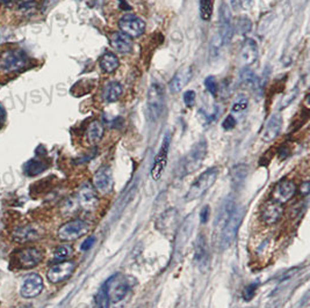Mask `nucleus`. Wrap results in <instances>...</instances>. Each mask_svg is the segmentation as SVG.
<instances>
[{
    "label": "nucleus",
    "mask_w": 310,
    "mask_h": 308,
    "mask_svg": "<svg viewBox=\"0 0 310 308\" xmlns=\"http://www.w3.org/2000/svg\"><path fill=\"white\" fill-rule=\"evenodd\" d=\"M243 215L244 209L234 200H227L222 205L214 224V241L221 250L228 249L234 244Z\"/></svg>",
    "instance_id": "1"
},
{
    "label": "nucleus",
    "mask_w": 310,
    "mask_h": 308,
    "mask_svg": "<svg viewBox=\"0 0 310 308\" xmlns=\"http://www.w3.org/2000/svg\"><path fill=\"white\" fill-rule=\"evenodd\" d=\"M219 175L218 168H209V169L203 172L199 178L194 181L191 188L185 195L186 202H193L195 199L201 198V197L209 190L211 186L215 183Z\"/></svg>",
    "instance_id": "2"
},
{
    "label": "nucleus",
    "mask_w": 310,
    "mask_h": 308,
    "mask_svg": "<svg viewBox=\"0 0 310 308\" xmlns=\"http://www.w3.org/2000/svg\"><path fill=\"white\" fill-rule=\"evenodd\" d=\"M28 64V58L22 50L10 49L0 55V72L4 75H10L21 71Z\"/></svg>",
    "instance_id": "3"
},
{
    "label": "nucleus",
    "mask_w": 310,
    "mask_h": 308,
    "mask_svg": "<svg viewBox=\"0 0 310 308\" xmlns=\"http://www.w3.org/2000/svg\"><path fill=\"white\" fill-rule=\"evenodd\" d=\"M234 34V26L231 21V13L227 4H222L221 10H220V20H219V40L213 43V48L219 50L222 47V44L229 43Z\"/></svg>",
    "instance_id": "4"
},
{
    "label": "nucleus",
    "mask_w": 310,
    "mask_h": 308,
    "mask_svg": "<svg viewBox=\"0 0 310 308\" xmlns=\"http://www.w3.org/2000/svg\"><path fill=\"white\" fill-rule=\"evenodd\" d=\"M165 106V93L164 88L158 83H153L150 86L148 92V113L150 118L157 121L164 112Z\"/></svg>",
    "instance_id": "5"
},
{
    "label": "nucleus",
    "mask_w": 310,
    "mask_h": 308,
    "mask_svg": "<svg viewBox=\"0 0 310 308\" xmlns=\"http://www.w3.org/2000/svg\"><path fill=\"white\" fill-rule=\"evenodd\" d=\"M207 155V143L201 141L192 147L190 153L186 155L182 163L183 174H192L201 167L203 160Z\"/></svg>",
    "instance_id": "6"
},
{
    "label": "nucleus",
    "mask_w": 310,
    "mask_h": 308,
    "mask_svg": "<svg viewBox=\"0 0 310 308\" xmlns=\"http://www.w3.org/2000/svg\"><path fill=\"white\" fill-rule=\"evenodd\" d=\"M88 232V225L84 220L76 219L62 225L57 232V236L62 241H75Z\"/></svg>",
    "instance_id": "7"
},
{
    "label": "nucleus",
    "mask_w": 310,
    "mask_h": 308,
    "mask_svg": "<svg viewBox=\"0 0 310 308\" xmlns=\"http://www.w3.org/2000/svg\"><path fill=\"white\" fill-rule=\"evenodd\" d=\"M119 28L121 32H123L130 39L140 38L145 31V22L138 16L134 14H128L122 16L119 21Z\"/></svg>",
    "instance_id": "8"
},
{
    "label": "nucleus",
    "mask_w": 310,
    "mask_h": 308,
    "mask_svg": "<svg viewBox=\"0 0 310 308\" xmlns=\"http://www.w3.org/2000/svg\"><path fill=\"white\" fill-rule=\"evenodd\" d=\"M43 260V252L39 247H27L18 252L16 263L20 269H32Z\"/></svg>",
    "instance_id": "9"
},
{
    "label": "nucleus",
    "mask_w": 310,
    "mask_h": 308,
    "mask_svg": "<svg viewBox=\"0 0 310 308\" xmlns=\"http://www.w3.org/2000/svg\"><path fill=\"white\" fill-rule=\"evenodd\" d=\"M75 269H76V264L75 262L72 261H63L60 262V263H57L55 265H52L51 268L48 270L47 272L48 281L52 283V284L62 283L72 276Z\"/></svg>",
    "instance_id": "10"
},
{
    "label": "nucleus",
    "mask_w": 310,
    "mask_h": 308,
    "mask_svg": "<svg viewBox=\"0 0 310 308\" xmlns=\"http://www.w3.org/2000/svg\"><path fill=\"white\" fill-rule=\"evenodd\" d=\"M283 215V204L275 202V200L273 199L267 200L262 207V210H260V219L267 226L275 225L281 219Z\"/></svg>",
    "instance_id": "11"
},
{
    "label": "nucleus",
    "mask_w": 310,
    "mask_h": 308,
    "mask_svg": "<svg viewBox=\"0 0 310 308\" xmlns=\"http://www.w3.org/2000/svg\"><path fill=\"white\" fill-rule=\"evenodd\" d=\"M43 290V279L39 273H29L24 278L20 289V293L23 298L30 299L41 294Z\"/></svg>",
    "instance_id": "12"
},
{
    "label": "nucleus",
    "mask_w": 310,
    "mask_h": 308,
    "mask_svg": "<svg viewBox=\"0 0 310 308\" xmlns=\"http://www.w3.org/2000/svg\"><path fill=\"white\" fill-rule=\"evenodd\" d=\"M170 142L171 138L169 134H166V137L164 139V142L162 144L161 150L154 158L153 167L151 169V178L154 181H158L162 178L163 173H164L166 165H167V155H169V149H170Z\"/></svg>",
    "instance_id": "13"
},
{
    "label": "nucleus",
    "mask_w": 310,
    "mask_h": 308,
    "mask_svg": "<svg viewBox=\"0 0 310 308\" xmlns=\"http://www.w3.org/2000/svg\"><path fill=\"white\" fill-rule=\"evenodd\" d=\"M296 189L295 183L292 180L280 181L272 192V199L280 204L287 203L296 194Z\"/></svg>",
    "instance_id": "14"
},
{
    "label": "nucleus",
    "mask_w": 310,
    "mask_h": 308,
    "mask_svg": "<svg viewBox=\"0 0 310 308\" xmlns=\"http://www.w3.org/2000/svg\"><path fill=\"white\" fill-rule=\"evenodd\" d=\"M93 182H95V187L98 191H100L104 195L109 194L113 190L114 186L112 170L109 169V167H100L95 174Z\"/></svg>",
    "instance_id": "15"
},
{
    "label": "nucleus",
    "mask_w": 310,
    "mask_h": 308,
    "mask_svg": "<svg viewBox=\"0 0 310 308\" xmlns=\"http://www.w3.org/2000/svg\"><path fill=\"white\" fill-rule=\"evenodd\" d=\"M78 202L85 211L96 210L99 199H98L97 191L95 188H92L91 184L85 183L80 187L78 191Z\"/></svg>",
    "instance_id": "16"
},
{
    "label": "nucleus",
    "mask_w": 310,
    "mask_h": 308,
    "mask_svg": "<svg viewBox=\"0 0 310 308\" xmlns=\"http://www.w3.org/2000/svg\"><path fill=\"white\" fill-rule=\"evenodd\" d=\"M283 117H281V115L275 114L273 115V116L268 120L266 126H265V129L262 133V139L265 143H271L272 141H274V139L278 137L281 128H283Z\"/></svg>",
    "instance_id": "17"
},
{
    "label": "nucleus",
    "mask_w": 310,
    "mask_h": 308,
    "mask_svg": "<svg viewBox=\"0 0 310 308\" xmlns=\"http://www.w3.org/2000/svg\"><path fill=\"white\" fill-rule=\"evenodd\" d=\"M192 76H193V70H192L191 66H185L179 70L170 81L171 92L172 93L180 92V90L189 84Z\"/></svg>",
    "instance_id": "18"
},
{
    "label": "nucleus",
    "mask_w": 310,
    "mask_h": 308,
    "mask_svg": "<svg viewBox=\"0 0 310 308\" xmlns=\"http://www.w3.org/2000/svg\"><path fill=\"white\" fill-rule=\"evenodd\" d=\"M240 61L244 65H252L258 59V45L252 39H246L244 41L243 47L239 52Z\"/></svg>",
    "instance_id": "19"
},
{
    "label": "nucleus",
    "mask_w": 310,
    "mask_h": 308,
    "mask_svg": "<svg viewBox=\"0 0 310 308\" xmlns=\"http://www.w3.org/2000/svg\"><path fill=\"white\" fill-rule=\"evenodd\" d=\"M109 44L115 49V51L121 53H129L133 50V41L123 32L116 31L109 36Z\"/></svg>",
    "instance_id": "20"
},
{
    "label": "nucleus",
    "mask_w": 310,
    "mask_h": 308,
    "mask_svg": "<svg viewBox=\"0 0 310 308\" xmlns=\"http://www.w3.org/2000/svg\"><path fill=\"white\" fill-rule=\"evenodd\" d=\"M13 240L19 244H26V242H32L38 240L41 236L40 231L34 226L27 225L22 226V227L16 228L15 231L12 234Z\"/></svg>",
    "instance_id": "21"
},
{
    "label": "nucleus",
    "mask_w": 310,
    "mask_h": 308,
    "mask_svg": "<svg viewBox=\"0 0 310 308\" xmlns=\"http://www.w3.org/2000/svg\"><path fill=\"white\" fill-rule=\"evenodd\" d=\"M105 129L104 125L99 121H93L88 124L86 132H85V138L89 145H97L104 137Z\"/></svg>",
    "instance_id": "22"
},
{
    "label": "nucleus",
    "mask_w": 310,
    "mask_h": 308,
    "mask_svg": "<svg viewBox=\"0 0 310 308\" xmlns=\"http://www.w3.org/2000/svg\"><path fill=\"white\" fill-rule=\"evenodd\" d=\"M100 67L105 73L107 75H112L116 71L120 66V60L117 58L116 55H114L113 52H106L101 56V58L99 60Z\"/></svg>",
    "instance_id": "23"
},
{
    "label": "nucleus",
    "mask_w": 310,
    "mask_h": 308,
    "mask_svg": "<svg viewBox=\"0 0 310 308\" xmlns=\"http://www.w3.org/2000/svg\"><path fill=\"white\" fill-rule=\"evenodd\" d=\"M106 287H107L109 301H112L114 303H117L121 300H123L129 291V285L126 282H119L116 285L109 287V289L107 285H106Z\"/></svg>",
    "instance_id": "24"
},
{
    "label": "nucleus",
    "mask_w": 310,
    "mask_h": 308,
    "mask_svg": "<svg viewBox=\"0 0 310 308\" xmlns=\"http://www.w3.org/2000/svg\"><path fill=\"white\" fill-rule=\"evenodd\" d=\"M208 260V249H207V241L203 234L198 237L197 244H195V261L200 265L205 264Z\"/></svg>",
    "instance_id": "25"
},
{
    "label": "nucleus",
    "mask_w": 310,
    "mask_h": 308,
    "mask_svg": "<svg viewBox=\"0 0 310 308\" xmlns=\"http://www.w3.org/2000/svg\"><path fill=\"white\" fill-rule=\"evenodd\" d=\"M122 95V86L117 81H111L106 85L105 97L109 104L116 102Z\"/></svg>",
    "instance_id": "26"
},
{
    "label": "nucleus",
    "mask_w": 310,
    "mask_h": 308,
    "mask_svg": "<svg viewBox=\"0 0 310 308\" xmlns=\"http://www.w3.org/2000/svg\"><path fill=\"white\" fill-rule=\"evenodd\" d=\"M175 210H169L161 217V219L157 223V227L161 229V232L170 231V225L174 226L175 224Z\"/></svg>",
    "instance_id": "27"
},
{
    "label": "nucleus",
    "mask_w": 310,
    "mask_h": 308,
    "mask_svg": "<svg viewBox=\"0 0 310 308\" xmlns=\"http://www.w3.org/2000/svg\"><path fill=\"white\" fill-rule=\"evenodd\" d=\"M249 174V166L247 165H237L232 168L231 170V179L235 186H239L243 183V181Z\"/></svg>",
    "instance_id": "28"
},
{
    "label": "nucleus",
    "mask_w": 310,
    "mask_h": 308,
    "mask_svg": "<svg viewBox=\"0 0 310 308\" xmlns=\"http://www.w3.org/2000/svg\"><path fill=\"white\" fill-rule=\"evenodd\" d=\"M214 12V0H200V15L203 21H209Z\"/></svg>",
    "instance_id": "29"
},
{
    "label": "nucleus",
    "mask_w": 310,
    "mask_h": 308,
    "mask_svg": "<svg viewBox=\"0 0 310 308\" xmlns=\"http://www.w3.org/2000/svg\"><path fill=\"white\" fill-rule=\"evenodd\" d=\"M256 84V77L254 72L249 69H244L243 71L240 72V85L243 86V88L252 89L255 88Z\"/></svg>",
    "instance_id": "30"
},
{
    "label": "nucleus",
    "mask_w": 310,
    "mask_h": 308,
    "mask_svg": "<svg viewBox=\"0 0 310 308\" xmlns=\"http://www.w3.org/2000/svg\"><path fill=\"white\" fill-rule=\"evenodd\" d=\"M47 165L42 161H39V160H30L29 162L26 165V174L29 176H35L46 169Z\"/></svg>",
    "instance_id": "31"
},
{
    "label": "nucleus",
    "mask_w": 310,
    "mask_h": 308,
    "mask_svg": "<svg viewBox=\"0 0 310 308\" xmlns=\"http://www.w3.org/2000/svg\"><path fill=\"white\" fill-rule=\"evenodd\" d=\"M96 308H109V297L107 293V287H101L96 298Z\"/></svg>",
    "instance_id": "32"
},
{
    "label": "nucleus",
    "mask_w": 310,
    "mask_h": 308,
    "mask_svg": "<svg viewBox=\"0 0 310 308\" xmlns=\"http://www.w3.org/2000/svg\"><path fill=\"white\" fill-rule=\"evenodd\" d=\"M72 253H73V248L70 245H63V246H59V247L55 250L54 256L56 260L64 261V260H67L68 257H70L72 255Z\"/></svg>",
    "instance_id": "33"
},
{
    "label": "nucleus",
    "mask_w": 310,
    "mask_h": 308,
    "mask_svg": "<svg viewBox=\"0 0 310 308\" xmlns=\"http://www.w3.org/2000/svg\"><path fill=\"white\" fill-rule=\"evenodd\" d=\"M251 27L252 23L250 20L245 18V16H240V18L237 20V22H236V27L234 28V30L236 29V31L239 32V34L244 35L247 34V32L251 30Z\"/></svg>",
    "instance_id": "34"
},
{
    "label": "nucleus",
    "mask_w": 310,
    "mask_h": 308,
    "mask_svg": "<svg viewBox=\"0 0 310 308\" xmlns=\"http://www.w3.org/2000/svg\"><path fill=\"white\" fill-rule=\"evenodd\" d=\"M12 4L15 5L16 10L22 12L30 11L36 6L35 0H14V2H12Z\"/></svg>",
    "instance_id": "35"
},
{
    "label": "nucleus",
    "mask_w": 310,
    "mask_h": 308,
    "mask_svg": "<svg viewBox=\"0 0 310 308\" xmlns=\"http://www.w3.org/2000/svg\"><path fill=\"white\" fill-rule=\"evenodd\" d=\"M255 0H231L232 7L238 11H249L254 5Z\"/></svg>",
    "instance_id": "36"
},
{
    "label": "nucleus",
    "mask_w": 310,
    "mask_h": 308,
    "mask_svg": "<svg viewBox=\"0 0 310 308\" xmlns=\"http://www.w3.org/2000/svg\"><path fill=\"white\" fill-rule=\"evenodd\" d=\"M205 86H206V89L211 94V95L213 96L218 95V81H216L215 77H213V76L207 77L205 80Z\"/></svg>",
    "instance_id": "37"
},
{
    "label": "nucleus",
    "mask_w": 310,
    "mask_h": 308,
    "mask_svg": "<svg viewBox=\"0 0 310 308\" xmlns=\"http://www.w3.org/2000/svg\"><path fill=\"white\" fill-rule=\"evenodd\" d=\"M195 96H197V94H195L194 90H187V92L183 94V102H185V106L187 108H192V107L194 106L195 104Z\"/></svg>",
    "instance_id": "38"
},
{
    "label": "nucleus",
    "mask_w": 310,
    "mask_h": 308,
    "mask_svg": "<svg viewBox=\"0 0 310 308\" xmlns=\"http://www.w3.org/2000/svg\"><path fill=\"white\" fill-rule=\"evenodd\" d=\"M257 287H258V284H250L245 287V290H244V293H243L244 299H245V300L249 301L254 298V295L256 294Z\"/></svg>",
    "instance_id": "39"
},
{
    "label": "nucleus",
    "mask_w": 310,
    "mask_h": 308,
    "mask_svg": "<svg viewBox=\"0 0 310 308\" xmlns=\"http://www.w3.org/2000/svg\"><path fill=\"white\" fill-rule=\"evenodd\" d=\"M236 120H235V117L232 116V115H229V116H227L226 117V120L223 121V123H222V128L224 129V130H232L236 126Z\"/></svg>",
    "instance_id": "40"
},
{
    "label": "nucleus",
    "mask_w": 310,
    "mask_h": 308,
    "mask_svg": "<svg viewBox=\"0 0 310 308\" xmlns=\"http://www.w3.org/2000/svg\"><path fill=\"white\" fill-rule=\"evenodd\" d=\"M246 107H247V100L237 101L234 106H232V112L240 113V112H243V110H245Z\"/></svg>",
    "instance_id": "41"
},
{
    "label": "nucleus",
    "mask_w": 310,
    "mask_h": 308,
    "mask_svg": "<svg viewBox=\"0 0 310 308\" xmlns=\"http://www.w3.org/2000/svg\"><path fill=\"white\" fill-rule=\"evenodd\" d=\"M296 95H297V89L295 88L294 90H293L292 93H289L288 95L284 98L283 100V104H281V108H286V107L291 104V102H293V100H294V98L296 97Z\"/></svg>",
    "instance_id": "42"
},
{
    "label": "nucleus",
    "mask_w": 310,
    "mask_h": 308,
    "mask_svg": "<svg viewBox=\"0 0 310 308\" xmlns=\"http://www.w3.org/2000/svg\"><path fill=\"white\" fill-rule=\"evenodd\" d=\"M209 213H210V209L209 207H205L201 210V212H200V221H201L202 224H206L208 219H209Z\"/></svg>",
    "instance_id": "43"
},
{
    "label": "nucleus",
    "mask_w": 310,
    "mask_h": 308,
    "mask_svg": "<svg viewBox=\"0 0 310 308\" xmlns=\"http://www.w3.org/2000/svg\"><path fill=\"white\" fill-rule=\"evenodd\" d=\"M95 242H96V237L95 236H88L86 240L84 241V244L81 245V250H88V249H91L92 248V246L95 245Z\"/></svg>",
    "instance_id": "44"
},
{
    "label": "nucleus",
    "mask_w": 310,
    "mask_h": 308,
    "mask_svg": "<svg viewBox=\"0 0 310 308\" xmlns=\"http://www.w3.org/2000/svg\"><path fill=\"white\" fill-rule=\"evenodd\" d=\"M309 191H310V184H309V182L307 181V182H304V183L301 184L300 192H301V194H302V196L305 197V196H308Z\"/></svg>",
    "instance_id": "45"
},
{
    "label": "nucleus",
    "mask_w": 310,
    "mask_h": 308,
    "mask_svg": "<svg viewBox=\"0 0 310 308\" xmlns=\"http://www.w3.org/2000/svg\"><path fill=\"white\" fill-rule=\"evenodd\" d=\"M4 120H5V110H4L3 107L0 106V126L3 125Z\"/></svg>",
    "instance_id": "46"
}]
</instances>
